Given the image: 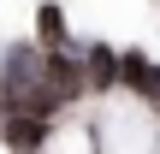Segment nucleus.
<instances>
[{
	"label": "nucleus",
	"mask_w": 160,
	"mask_h": 154,
	"mask_svg": "<svg viewBox=\"0 0 160 154\" xmlns=\"http://www.w3.org/2000/svg\"><path fill=\"white\" fill-rule=\"evenodd\" d=\"M59 42H71L65 6H59V0H42V6H36V47H59Z\"/></svg>",
	"instance_id": "obj_4"
},
{
	"label": "nucleus",
	"mask_w": 160,
	"mask_h": 154,
	"mask_svg": "<svg viewBox=\"0 0 160 154\" xmlns=\"http://www.w3.org/2000/svg\"><path fill=\"white\" fill-rule=\"evenodd\" d=\"M119 83L160 107V65H154V53H148V47H125V53H119Z\"/></svg>",
	"instance_id": "obj_2"
},
{
	"label": "nucleus",
	"mask_w": 160,
	"mask_h": 154,
	"mask_svg": "<svg viewBox=\"0 0 160 154\" xmlns=\"http://www.w3.org/2000/svg\"><path fill=\"white\" fill-rule=\"evenodd\" d=\"M0 137H6L18 154H36L42 142H48V119H36V113H12V107H6V113H0Z\"/></svg>",
	"instance_id": "obj_3"
},
{
	"label": "nucleus",
	"mask_w": 160,
	"mask_h": 154,
	"mask_svg": "<svg viewBox=\"0 0 160 154\" xmlns=\"http://www.w3.org/2000/svg\"><path fill=\"white\" fill-rule=\"evenodd\" d=\"M77 65H83V89H113L119 83V47L101 42V36L77 42Z\"/></svg>",
	"instance_id": "obj_1"
},
{
	"label": "nucleus",
	"mask_w": 160,
	"mask_h": 154,
	"mask_svg": "<svg viewBox=\"0 0 160 154\" xmlns=\"http://www.w3.org/2000/svg\"><path fill=\"white\" fill-rule=\"evenodd\" d=\"M36 154H42V148H36Z\"/></svg>",
	"instance_id": "obj_6"
},
{
	"label": "nucleus",
	"mask_w": 160,
	"mask_h": 154,
	"mask_svg": "<svg viewBox=\"0 0 160 154\" xmlns=\"http://www.w3.org/2000/svg\"><path fill=\"white\" fill-rule=\"evenodd\" d=\"M0 113H6V101H0Z\"/></svg>",
	"instance_id": "obj_5"
}]
</instances>
